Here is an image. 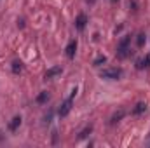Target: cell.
<instances>
[{"mask_svg": "<svg viewBox=\"0 0 150 148\" xmlns=\"http://www.w3.org/2000/svg\"><path fill=\"white\" fill-rule=\"evenodd\" d=\"M75 92L77 91H72V94H70V98H67L63 103H61V106H59V110H58V113H59V117H67L68 113H70V110H72V105H74V98H75Z\"/></svg>", "mask_w": 150, "mask_h": 148, "instance_id": "6da1fadb", "label": "cell"}, {"mask_svg": "<svg viewBox=\"0 0 150 148\" xmlns=\"http://www.w3.org/2000/svg\"><path fill=\"white\" fill-rule=\"evenodd\" d=\"M129 44H131V37H124L119 42V47H117V58L124 59L127 54H129Z\"/></svg>", "mask_w": 150, "mask_h": 148, "instance_id": "7a4b0ae2", "label": "cell"}, {"mask_svg": "<svg viewBox=\"0 0 150 148\" xmlns=\"http://www.w3.org/2000/svg\"><path fill=\"white\" fill-rule=\"evenodd\" d=\"M120 75H122L120 68H105V70H101V77L108 78V80H117Z\"/></svg>", "mask_w": 150, "mask_h": 148, "instance_id": "3957f363", "label": "cell"}, {"mask_svg": "<svg viewBox=\"0 0 150 148\" xmlns=\"http://www.w3.org/2000/svg\"><path fill=\"white\" fill-rule=\"evenodd\" d=\"M149 66H150V54H147L145 58H142V59L136 61V68L138 70H143V68H149Z\"/></svg>", "mask_w": 150, "mask_h": 148, "instance_id": "277c9868", "label": "cell"}, {"mask_svg": "<svg viewBox=\"0 0 150 148\" xmlns=\"http://www.w3.org/2000/svg\"><path fill=\"white\" fill-rule=\"evenodd\" d=\"M61 72H63L61 66H52V68H49V70L45 72V78H47V80H49V78H54V77H58Z\"/></svg>", "mask_w": 150, "mask_h": 148, "instance_id": "5b68a950", "label": "cell"}, {"mask_svg": "<svg viewBox=\"0 0 150 148\" xmlns=\"http://www.w3.org/2000/svg\"><path fill=\"white\" fill-rule=\"evenodd\" d=\"M75 51H77V42H75V40H72V42L67 45V56H68V58H74V56H75Z\"/></svg>", "mask_w": 150, "mask_h": 148, "instance_id": "8992f818", "label": "cell"}, {"mask_svg": "<svg viewBox=\"0 0 150 148\" xmlns=\"http://www.w3.org/2000/svg\"><path fill=\"white\" fill-rule=\"evenodd\" d=\"M143 111H147V103H138L134 108H133V115H140V113H143Z\"/></svg>", "mask_w": 150, "mask_h": 148, "instance_id": "52a82bcc", "label": "cell"}, {"mask_svg": "<svg viewBox=\"0 0 150 148\" xmlns=\"http://www.w3.org/2000/svg\"><path fill=\"white\" fill-rule=\"evenodd\" d=\"M86 23H87V18H86L84 14H80V16L77 18V28H79V30H84V28H86Z\"/></svg>", "mask_w": 150, "mask_h": 148, "instance_id": "ba28073f", "label": "cell"}, {"mask_svg": "<svg viewBox=\"0 0 150 148\" xmlns=\"http://www.w3.org/2000/svg\"><path fill=\"white\" fill-rule=\"evenodd\" d=\"M19 124H21V117H14L12 122L9 124V129H11V131H16V129L19 127Z\"/></svg>", "mask_w": 150, "mask_h": 148, "instance_id": "9c48e42d", "label": "cell"}, {"mask_svg": "<svg viewBox=\"0 0 150 148\" xmlns=\"http://www.w3.org/2000/svg\"><path fill=\"white\" fill-rule=\"evenodd\" d=\"M47 99H49V94H47V92H40V94H38V98H37L38 103H45Z\"/></svg>", "mask_w": 150, "mask_h": 148, "instance_id": "30bf717a", "label": "cell"}, {"mask_svg": "<svg viewBox=\"0 0 150 148\" xmlns=\"http://www.w3.org/2000/svg\"><path fill=\"white\" fill-rule=\"evenodd\" d=\"M124 115H126V111H124V110H120L119 113H115V115L112 117V122H117V120H120V118H122Z\"/></svg>", "mask_w": 150, "mask_h": 148, "instance_id": "8fae6325", "label": "cell"}, {"mask_svg": "<svg viewBox=\"0 0 150 148\" xmlns=\"http://www.w3.org/2000/svg\"><path fill=\"white\" fill-rule=\"evenodd\" d=\"M12 72H14V73H19V72H21V63H19V61H14V63H12Z\"/></svg>", "mask_w": 150, "mask_h": 148, "instance_id": "7c38bea8", "label": "cell"}, {"mask_svg": "<svg viewBox=\"0 0 150 148\" xmlns=\"http://www.w3.org/2000/svg\"><path fill=\"white\" fill-rule=\"evenodd\" d=\"M105 61H107V58H105V56H100V58H96V59H94V66H100V65H101V63H105Z\"/></svg>", "mask_w": 150, "mask_h": 148, "instance_id": "4fadbf2b", "label": "cell"}, {"mask_svg": "<svg viewBox=\"0 0 150 148\" xmlns=\"http://www.w3.org/2000/svg\"><path fill=\"white\" fill-rule=\"evenodd\" d=\"M143 44H145V35H143V33H140V35H138V45L142 47Z\"/></svg>", "mask_w": 150, "mask_h": 148, "instance_id": "5bb4252c", "label": "cell"}]
</instances>
